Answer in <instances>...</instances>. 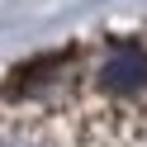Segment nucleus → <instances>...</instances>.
Instances as JSON below:
<instances>
[{"mask_svg":"<svg viewBox=\"0 0 147 147\" xmlns=\"http://www.w3.org/2000/svg\"><path fill=\"white\" fill-rule=\"evenodd\" d=\"M100 81H105L109 90H138V86H147V52L142 48H114V57H109L105 71H100Z\"/></svg>","mask_w":147,"mask_h":147,"instance_id":"1","label":"nucleus"},{"mask_svg":"<svg viewBox=\"0 0 147 147\" xmlns=\"http://www.w3.org/2000/svg\"><path fill=\"white\" fill-rule=\"evenodd\" d=\"M0 147H43V138L24 133V128H0Z\"/></svg>","mask_w":147,"mask_h":147,"instance_id":"2","label":"nucleus"}]
</instances>
